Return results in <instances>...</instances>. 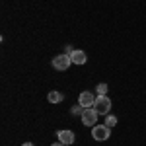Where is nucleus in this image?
<instances>
[{"instance_id":"6","label":"nucleus","mask_w":146,"mask_h":146,"mask_svg":"<svg viewBox=\"0 0 146 146\" xmlns=\"http://www.w3.org/2000/svg\"><path fill=\"white\" fill-rule=\"evenodd\" d=\"M58 136V142H62V144H74V140H76V135L72 133V131H58L56 133Z\"/></svg>"},{"instance_id":"3","label":"nucleus","mask_w":146,"mask_h":146,"mask_svg":"<svg viewBox=\"0 0 146 146\" xmlns=\"http://www.w3.org/2000/svg\"><path fill=\"white\" fill-rule=\"evenodd\" d=\"M92 136L96 140H107L111 136V129L105 125H96V127H92Z\"/></svg>"},{"instance_id":"2","label":"nucleus","mask_w":146,"mask_h":146,"mask_svg":"<svg viewBox=\"0 0 146 146\" xmlns=\"http://www.w3.org/2000/svg\"><path fill=\"white\" fill-rule=\"evenodd\" d=\"M80 117H82V123L86 125V127H96V125H98V111H96L94 107L84 109V113H82Z\"/></svg>"},{"instance_id":"12","label":"nucleus","mask_w":146,"mask_h":146,"mask_svg":"<svg viewBox=\"0 0 146 146\" xmlns=\"http://www.w3.org/2000/svg\"><path fill=\"white\" fill-rule=\"evenodd\" d=\"M51 146H66V144H62V142H55V144H51Z\"/></svg>"},{"instance_id":"5","label":"nucleus","mask_w":146,"mask_h":146,"mask_svg":"<svg viewBox=\"0 0 146 146\" xmlns=\"http://www.w3.org/2000/svg\"><path fill=\"white\" fill-rule=\"evenodd\" d=\"M78 103L84 107V109H88V107H94V103H96V96L92 94V92H82L78 98Z\"/></svg>"},{"instance_id":"8","label":"nucleus","mask_w":146,"mask_h":146,"mask_svg":"<svg viewBox=\"0 0 146 146\" xmlns=\"http://www.w3.org/2000/svg\"><path fill=\"white\" fill-rule=\"evenodd\" d=\"M47 98H49L51 103H60V101L64 100V96H62L60 92H49V96H47Z\"/></svg>"},{"instance_id":"7","label":"nucleus","mask_w":146,"mask_h":146,"mask_svg":"<svg viewBox=\"0 0 146 146\" xmlns=\"http://www.w3.org/2000/svg\"><path fill=\"white\" fill-rule=\"evenodd\" d=\"M70 60H72L74 64H86L88 56H86V53H84V51L76 49V51H72V53H70Z\"/></svg>"},{"instance_id":"9","label":"nucleus","mask_w":146,"mask_h":146,"mask_svg":"<svg viewBox=\"0 0 146 146\" xmlns=\"http://www.w3.org/2000/svg\"><path fill=\"white\" fill-rule=\"evenodd\" d=\"M105 127H109V129H111V127H115V125H117V117H115V115H105Z\"/></svg>"},{"instance_id":"10","label":"nucleus","mask_w":146,"mask_h":146,"mask_svg":"<svg viewBox=\"0 0 146 146\" xmlns=\"http://www.w3.org/2000/svg\"><path fill=\"white\" fill-rule=\"evenodd\" d=\"M96 92H98V96H107V84H98Z\"/></svg>"},{"instance_id":"11","label":"nucleus","mask_w":146,"mask_h":146,"mask_svg":"<svg viewBox=\"0 0 146 146\" xmlns=\"http://www.w3.org/2000/svg\"><path fill=\"white\" fill-rule=\"evenodd\" d=\"M70 113H72V115H82V113H84V107L78 103V105H74V107L70 109Z\"/></svg>"},{"instance_id":"1","label":"nucleus","mask_w":146,"mask_h":146,"mask_svg":"<svg viewBox=\"0 0 146 146\" xmlns=\"http://www.w3.org/2000/svg\"><path fill=\"white\" fill-rule=\"evenodd\" d=\"M94 109L98 111V115H109V111H111V100L107 96H98L96 103H94Z\"/></svg>"},{"instance_id":"13","label":"nucleus","mask_w":146,"mask_h":146,"mask_svg":"<svg viewBox=\"0 0 146 146\" xmlns=\"http://www.w3.org/2000/svg\"><path fill=\"white\" fill-rule=\"evenodd\" d=\"M22 146H35V144H31V142H25V144H22Z\"/></svg>"},{"instance_id":"4","label":"nucleus","mask_w":146,"mask_h":146,"mask_svg":"<svg viewBox=\"0 0 146 146\" xmlns=\"http://www.w3.org/2000/svg\"><path fill=\"white\" fill-rule=\"evenodd\" d=\"M51 64H53L55 70H66V68L72 64V60H70V55H56Z\"/></svg>"}]
</instances>
